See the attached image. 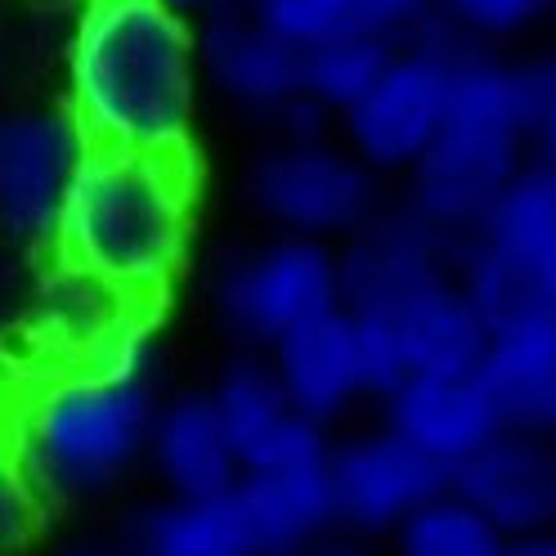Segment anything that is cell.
<instances>
[{
  "mask_svg": "<svg viewBox=\"0 0 556 556\" xmlns=\"http://www.w3.org/2000/svg\"><path fill=\"white\" fill-rule=\"evenodd\" d=\"M543 103L534 63H511L490 46H463L448 73L435 144L408 170V212L463 252L498 193L530 162Z\"/></svg>",
  "mask_w": 556,
  "mask_h": 556,
  "instance_id": "obj_3",
  "label": "cell"
},
{
  "mask_svg": "<svg viewBox=\"0 0 556 556\" xmlns=\"http://www.w3.org/2000/svg\"><path fill=\"white\" fill-rule=\"evenodd\" d=\"M198 212L193 153L86 149L50 252L130 305H153L189 261Z\"/></svg>",
  "mask_w": 556,
  "mask_h": 556,
  "instance_id": "obj_2",
  "label": "cell"
},
{
  "mask_svg": "<svg viewBox=\"0 0 556 556\" xmlns=\"http://www.w3.org/2000/svg\"><path fill=\"white\" fill-rule=\"evenodd\" d=\"M212 404L233 440V454L242 471H265V467H305V463H328L332 444L319 422L301 417L278 377L265 359H238L216 381Z\"/></svg>",
  "mask_w": 556,
  "mask_h": 556,
  "instance_id": "obj_12",
  "label": "cell"
},
{
  "mask_svg": "<svg viewBox=\"0 0 556 556\" xmlns=\"http://www.w3.org/2000/svg\"><path fill=\"white\" fill-rule=\"evenodd\" d=\"M507 539L471 503L444 490L395 530V556H503Z\"/></svg>",
  "mask_w": 556,
  "mask_h": 556,
  "instance_id": "obj_23",
  "label": "cell"
},
{
  "mask_svg": "<svg viewBox=\"0 0 556 556\" xmlns=\"http://www.w3.org/2000/svg\"><path fill=\"white\" fill-rule=\"evenodd\" d=\"M387 427L454 471L503 431V417L480 377H408L395 395H387Z\"/></svg>",
  "mask_w": 556,
  "mask_h": 556,
  "instance_id": "obj_14",
  "label": "cell"
},
{
  "mask_svg": "<svg viewBox=\"0 0 556 556\" xmlns=\"http://www.w3.org/2000/svg\"><path fill=\"white\" fill-rule=\"evenodd\" d=\"M552 435H556V413H552Z\"/></svg>",
  "mask_w": 556,
  "mask_h": 556,
  "instance_id": "obj_36",
  "label": "cell"
},
{
  "mask_svg": "<svg viewBox=\"0 0 556 556\" xmlns=\"http://www.w3.org/2000/svg\"><path fill=\"white\" fill-rule=\"evenodd\" d=\"M391 54L395 41L368 37V31H341V37L301 54V94L341 122L387 73Z\"/></svg>",
  "mask_w": 556,
  "mask_h": 556,
  "instance_id": "obj_22",
  "label": "cell"
},
{
  "mask_svg": "<svg viewBox=\"0 0 556 556\" xmlns=\"http://www.w3.org/2000/svg\"><path fill=\"white\" fill-rule=\"evenodd\" d=\"M202 81L242 113L278 117L301 99V50L274 41L242 10H212L198 31Z\"/></svg>",
  "mask_w": 556,
  "mask_h": 556,
  "instance_id": "obj_13",
  "label": "cell"
},
{
  "mask_svg": "<svg viewBox=\"0 0 556 556\" xmlns=\"http://www.w3.org/2000/svg\"><path fill=\"white\" fill-rule=\"evenodd\" d=\"M448 252L458 248L417 220L408 206L404 212H377L355 238H345V248H337L341 309H351V315H395L417 288L448 274Z\"/></svg>",
  "mask_w": 556,
  "mask_h": 556,
  "instance_id": "obj_11",
  "label": "cell"
},
{
  "mask_svg": "<svg viewBox=\"0 0 556 556\" xmlns=\"http://www.w3.org/2000/svg\"><path fill=\"white\" fill-rule=\"evenodd\" d=\"M86 149L67 109L0 113V233L23 248H50Z\"/></svg>",
  "mask_w": 556,
  "mask_h": 556,
  "instance_id": "obj_8",
  "label": "cell"
},
{
  "mask_svg": "<svg viewBox=\"0 0 556 556\" xmlns=\"http://www.w3.org/2000/svg\"><path fill=\"white\" fill-rule=\"evenodd\" d=\"M503 556H556V534H534V539H511Z\"/></svg>",
  "mask_w": 556,
  "mask_h": 556,
  "instance_id": "obj_31",
  "label": "cell"
},
{
  "mask_svg": "<svg viewBox=\"0 0 556 556\" xmlns=\"http://www.w3.org/2000/svg\"><path fill=\"white\" fill-rule=\"evenodd\" d=\"M149 454L157 463V476L166 480L170 498H220V494H233L242 480L233 440L220 422L212 395L202 391L157 404Z\"/></svg>",
  "mask_w": 556,
  "mask_h": 556,
  "instance_id": "obj_18",
  "label": "cell"
},
{
  "mask_svg": "<svg viewBox=\"0 0 556 556\" xmlns=\"http://www.w3.org/2000/svg\"><path fill=\"white\" fill-rule=\"evenodd\" d=\"M261 556H305L337 526L328 463L242 471L233 490Z\"/></svg>",
  "mask_w": 556,
  "mask_h": 556,
  "instance_id": "obj_17",
  "label": "cell"
},
{
  "mask_svg": "<svg viewBox=\"0 0 556 556\" xmlns=\"http://www.w3.org/2000/svg\"><path fill=\"white\" fill-rule=\"evenodd\" d=\"M162 5L189 14V10H220V0H162Z\"/></svg>",
  "mask_w": 556,
  "mask_h": 556,
  "instance_id": "obj_34",
  "label": "cell"
},
{
  "mask_svg": "<svg viewBox=\"0 0 556 556\" xmlns=\"http://www.w3.org/2000/svg\"><path fill=\"white\" fill-rule=\"evenodd\" d=\"M534 77H539L543 94H556V46L547 50V59H539V63H534Z\"/></svg>",
  "mask_w": 556,
  "mask_h": 556,
  "instance_id": "obj_32",
  "label": "cell"
},
{
  "mask_svg": "<svg viewBox=\"0 0 556 556\" xmlns=\"http://www.w3.org/2000/svg\"><path fill=\"white\" fill-rule=\"evenodd\" d=\"M345 18H351V31L404 46L435 23V0H345Z\"/></svg>",
  "mask_w": 556,
  "mask_h": 556,
  "instance_id": "obj_28",
  "label": "cell"
},
{
  "mask_svg": "<svg viewBox=\"0 0 556 556\" xmlns=\"http://www.w3.org/2000/svg\"><path fill=\"white\" fill-rule=\"evenodd\" d=\"M41 520H46V494L27 476L23 458L0 444V556L23 552L41 534Z\"/></svg>",
  "mask_w": 556,
  "mask_h": 556,
  "instance_id": "obj_26",
  "label": "cell"
},
{
  "mask_svg": "<svg viewBox=\"0 0 556 556\" xmlns=\"http://www.w3.org/2000/svg\"><path fill=\"white\" fill-rule=\"evenodd\" d=\"M216 296L225 324L269 351L278 337L341 305V256L332 242L278 233L225 269Z\"/></svg>",
  "mask_w": 556,
  "mask_h": 556,
  "instance_id": "obj_7",
  "label": "cell"
},
{
  "mask_svg": "<svg viewBox=\"0 0 556 556\" xmlns=\"http://www.w3.org/2000/svg\"><path fill=\"white\" fill-rule=\"evenodd\" d=\"M59 556H126V552H109V547H67Z\"/></svg>",
  "mask_w": 556,
  "mask_h": 556,
  "instance_id": "obj_35",
  "label": "cell"
},
{
  "mask_svg": "<svg viewBox=\"0 0 556 556\" xmlns=\"http://www.w3.org/2000/svg\"><path fill=\"white\" fill-rule=\"evenodd\" d=\"M408 377H476L484 345H490V319L476 309L467 288L454 274L431 278L391 315Z\"/></svg>",
  "mask_w": 556,
  "mask_h": 556,
  "instance_id": "obj_19",
  "label": "cell"
},
{
  "mask_svg": "<svg viewBox=\"0 0 556 556\" xmlns=\"http://www.w3.org/2000/svg\"><path fill=\"white\" fill-rule=\"evenodd\" d=\"M494 400L503 431H552L556 413V319L547 309H520L490 328V345L476 368Z\"/></svg>",
  "mask_w": 556,
  "mask_h": 556,
  "instance_id": "obj_15",
  "label": "cell"
},
{
  "mask_svg": "<svg viewBox=\"0 0 556 556\" xmlns=\"http://www.w3.org/2000/svg\"><path fill=\"white\" fill-rule=\"evenodd\" d=\"M448 490L511 539L556 534V440L547 431H498L448 471Z\"/></svg>",
  "mask_w": 556,
  "mask_h": 556,
  "instance_id": "obj_10",
  "label": "cell"
},
{
  "mask_svg": "<svg viewBox=\"0 0 556 556\" xmlns=\"http://www.w3.org/2000/svg\"><path fill=\"white\" fill-rule=\"evenodd\" d=\"M467 41L444 23L422 27L413 41L395 46L387 73L345 113L341 144L351 149L372 176H408L435 144L448 99V73Z\"/></svg>",
  "mask_w": 556,
  "mask_h": 556,
  "instance_id": "obj_5",
  "label": "cell"
},
{
  "mask_svg": "<svg viewBox=\"0 0 556 556\" xmlns=\"http://www.w3.org/2000/svg\"><path fill=\"white\" fill-rule=\"evenodd\" d=\"M377 180L337 139H278L248 170V202L278 233L337 248L381 212Z\"/></svg>",
  "mask_w": 556,
  "mask_h": 556,
  "instance_id": "obj_6",
  "label": "cell"
},
{
  "mask_svg": "<svg viewBox=\"0 0 556 556\" xmlns=\"http://www.w3.org/2000/svg\"><path fill=\"white\" fill-rule=\"evenodd\" d=\"M552 242H556V176L530 157L498 193V202L490 206V216H484L467 248L530 278V269Z\"/></svg>",
  "mask_w": 556,
  "mask_h": 556,
  "instance_id": "obj_21",
  "label": "cell"
},
{
  "mask_svg": "<svg viewBox=\"0 0 556 556\" xmlns=\"http://www.w3.org/2000/svg\"><path fill=\"white\" fill-rule=\"evenodd\" d=\"M337 526L355 534H395L404 520L448 490V471L391 427L345 440L328 454Z\"/></svg>",
  "mask_w": 556,
  "mask_h": 556,
  "instance_id": "obj_9",
  "label": "cell"
},
{
  "mask_svg": "<svg viewBox=\"0 0 556 556\" xmlns=\"http://www.w3.org/2000/svg\"><path fill=\"white\" fill-rule=\"evenodd\" d=\"M309 556H368V552H364V547H355V543H328V539H324V543H319L315 552H309Z\"/></svg>",
  "mask_w": 556,
  "mask_h": 556,
  "instance_id": "obj_33",
  "label": "cell"
},
{
  "mask_svg": "<svg viewBox=\"0 0 556 556\" xmlns=\"http://www.w3.org/2000/svg\"><path fill=\"white\" fill-rule=\"evenodd\" d=\"M530 149H534V162L547 166L552 176H556V94H543V103H539Z\"/></svg>",
  "mask_w": 556,
  "mask_h": 556,
  "instance_id": "obj_29",
  "label": "cell"
},
{
  "mask_svg": "<svg viewBox=\"0 0 556 556\" xmlns=\"http://www.w3.org/2000/svg\"><path fill=\"white\" fill-rule=\"evenodd\" d=\"M126 556H261L233 494L166 498L130 526Z\"/></svg>",
  "mask_w": 556,
  "mask_h": 556,
  "instance_id": "obj_20",
  "label": "cell"
},
{
  "mask_svg": "<svg viewBox=\"0 0 556 556\" xmlns=\"http://www.w3.org/2000/svg\"><path fill=\"white\" fill-rule=\"evenodd\" d=\"M198 27L162 0H86L67 46V117L90 149L189 153Z\"/></svg>",
  "mask_w": 556,
  "mask_h": 556,
  "instance_id": "obj_1",
  "label": "cell"
},
{
  "mask_svg": "<svg viewBox=\"0 0 556 556\" xmlns=\"http://www.w3.org/2000/svg\"><path fill=\"white\" fill-rule=\"evenodd\" d=\"M530 292H534V305L547 309L556 319V242L539 256V265L530 269Z\"/></svg>",
  "mask_w": 556,
  "mask_h": 556,
  "instance_id": "obj_30",
  "label": "cell"
},
{
  "mask_svg": "<svg viewBox=\"0 0 556 556\" xmlns=\"http://www.w3.org/2000/svg\"><path fill=\"white\" fill-rule=\"evenodd\" d=\"M556 10V0H435V23H444L454 37L480 41H511L526 37Z\"/></svg>",
  "mask_w": 556,
  "mask_h": 556,
  "instance_id": "obj_25",
  "label": "cell"
},
{
  "mask_svg": "<svg viewBox=\"0 0 556 556\" xmlns=\"http://www.w3.org/2000/svg\"><path fill=\"white\" fill-rule=\"evenodd\" d=\"M355 319V351H359V381L364 395H395L408 381V359L391 315H351Z\"/></svg>",
  "mask_w": 556,
  "mask_h": 556,
  "instance_id": "obj_27",
  "label": "cell"
},
{
  "mask_svg": "<svg viewBox=\"0 0 556 556\" xmlns=\"http://www.w3.org/2000/svg\"><path fill=\"white\" fill-rule=\"evenodd\" d=\"M238 10L256 27H265L274 41H283L301 54L341 37V31H351L345 0H242Z\"/></svg>",
  "mask_w": 556,
  "mask_h": 556,
  "instance_id": "obj_24",
  "label": "cell"
},
{
  "mask_svg": "<svg viewBox=\"0 0 556 556\" xmlns=\"http://www.w3.org/2000/svg\"><path fill=\"white\" fill-rule=\"evenodd\" d=\"M153 417L149 364L77 368L27 408L18 458L46 498H90L149 448Z\"/></svg>",
  "mask_w": 556,
  "mask_h": 556,
  "instance_id": "obj_4",
  "label": "cell"
},
{
  "mask_svg": "<svg viewBox=\"0 0 556 556\" xmlns=\"http://www.w3.org/2000/svg\"><path fill=\"white\" fill-rule=\"evenodd\" d=\"M269 368L301 417H309L319 427L337 422L364 395L351 309L337 305L328 315L292 328L288 337H278L269 345Z\"/></svg>",
  "mask_w": 556,
  "mask_h": 556,
  "instance_id": "obj_16",
  "label": "cell"
}]
</instances>
